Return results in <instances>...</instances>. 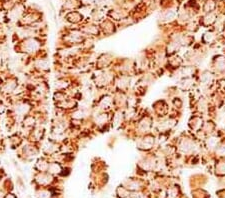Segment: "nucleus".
Returning <instances> with one entry per match:
<instances>
[{
  "label": "nucleus",
  "mask_w": 225,
  "mask_h": 198,
  "mask_svg": "<svg viewBox=\"0 0 225 198\" xmlns=\"http://www.w3.org/2000/svg\"><path fill=\"white\" fill-rule=\"evenodd\" d=\"M180 150L184 153H191L195 150V143L189 139H183L180 143Z\"/></svg>",
  "instance_id": "f257e3e1"
},
{
  "label": "nucleus",
  "mask_w": 225,
  "mask_h": 198,
  "mask_svg": "<svg viewBox=\"0 0 225 198\" xmlns=\"http://www.w3.org/2000/svg\"><path fill=\"white\" fill-rule=\"evenodd\" d=\"M40 47V43L36 39H27L24 42V49L26 52H35Z\"/></svg>",
  "instance_id": "f03ea898"
},
{
  "label": "nucleus",
  "mask_w": 225,
  "mask_h": 198,
  "mask_svg": "<svg viewBox=\"0 0 225 198\" xmlns=\"http://www.w3.org/2000/svg\"><path fill=\"white\" fill-rule=\"evenodd\" d=\"M15 110H16V113L19 116H24L29 111V105L26 104L25 102H20V103L16 105Z\"/></svg>",
  "instance_id": "7ed1b4c3"
},
{
  "label": "nucleus",
  "mask_w": 225,
  "mask_h": 198,
  "mask_svg": "<svg viewBox=\"0 0 225 198\" xmlns=\"http://www.w3.org/2000/svg\"><path fill=\"white\" fill-rule=\"evenodd\" d=\"M153 144H154V138L148 136V137H145L144 139H142V140L140 141L139 146H140V148L149 149L153 146Z\"/></svg>",
  "instance_id": "20e7f679"
},
{
  "label": "nucleus",
  "mask_w": 225,
  "mask_h": 198,
  "mask_svg": "<svg viewBox=\"0 0 225 198\" xmlns=\"http://www.w3.org/2000/svg\"><path fill=\"white\" fill-rule=\"evenodd\" d=\"M212 81H213V76L211 73H209L208 71H206V72H204L200 76V82L202 83L203 85H209Z\"/></svg>",
  "instance_id": "39448f33"
},
{
  "label": "nucleus",
  "mask_w": 225,
  "mask_h": 198,
  "mask_svg": "<svg viewBox=\"0 0 225 198\" xmlns=\"http://www.w3.org/2000/svg\"><path fill=\"white\" fill-rule=\"evenodd\" d=\"M36 181L41 185H45V184H48L51 182V176L47 175V174H39L36 177Z\"/></svg>",
  "instance_id": "423d86ee"
},
{
  "label": "nucleus",
  "mask_w": 225,
  "mask_h": 198,
  "mask_svg": "<svg viewBox=\"0 0 225 198\" xmlns=\"http://www.w3.org/2000/svg\"><path fill=\"white\" fill-rule=\"evenodd\" d=\"M217 144H218V138L216 136H210L206 139V146L209 149H212L214 147H216Z\"/></svg>",
  "instance_id": "0eeeda50"
},
{
  "label": "nucleus",
  "mask_w": 225,
  "mask_h": 198,
  "mask_svg": "<svg viewBox=\"0 0 225 198\" xmlns=\"http://www.w3.org/2000/svg\"><path fill=\"white\" fill-rule=\"evenodd\" d=\"M35 66L40 70H47L49 67V63L46 59H38L35 63Z\"/></svg>",
  "instance_id": "6e6552de"
},
{
  "label": "nucleus",
  "mask_w": 225,
  "mask_h": 198,
  "mask_svg": "<svg viewBox=\"0 0 225 198\" xmlns=\"http://www.w3.org/2000/svg\"><path fill=\"white\" fill-rule=\"evenodd\" d=\"M129 82H130V78L127 77V76H122V77L119 79V81L117 82V85L119 88L124 89L129 85Z\"/></svg>",
  "instance_id": "1a4fd4ad"
},
{
  "label": "nucleus",
  "mask_w": 225,
  "mask_h": 198,
  "mask_svg": "<svg viewBox=\"0 0 225 198\" xmlns=\"http://www.w3.org/2000/svg\"><path fill=\"white\" fill-rule=\"evenodd\" d=\"M174 120H171V119H169V120H166V121H164V122H162V123H160V130H162V131H165V130H168V129H170V128H172L174 126Z\"/></svg>",
  "instance_id": "9d476101"
},
{
  "label": "nucleus",
  "mask_w": 225,
  "mask_h": 198,
  "mask_svg": "<svg viewBox=\"0 0 225 198\" xmlns=\"http://www.w3.org/2000/svg\"><path fill=\"white\" fill-rule=\"evenodd\" d=\"M47 170L51 174H57L61 171V167H60V165L58 163H52V164H49V167Z\"/></svg>",
  "instance_id": "9b49d317"
},
{
  "label": "nucleus",
  "mask_w": 225,
  "mask_h": 198,
  "mask_svg": "<svg viewBox=\"0 0 225 198\" xmlns=\"http://www.w3.org/2000/svg\"><path fill=\"white\" fill-rule=\"evenodd\" d=\"M215 65H216V68L218 70H220V71L225 70V59H224V58H222V57L216 58Z\"/></svg>",
  "instance_id": "f8f14e48"
},
{
  "label": "nucleus",
  "mask_w": 225,
  "mask_h": 198,
  "mask_svg": "<svg viewBox=\"0 0 225 198\" xmlns=\"http://www.w3.org/2000/svg\"><path fill=\"white\" fill-rule=\"evenodd\" d=\"M86 116H87V112L84 109H79L72 114V117L75 118V119H83Z\"/></svg>",
  "instance_id": "ddd939ff"
},
{
  "label": "nucleus",
  "mask_w": 225,
  "mask_h": 198,
  "mask_svg": "<svg viewBox=\"0 0 225 198\" xmlns=\"http://www.w3.org/2000/svg\"><path fill=\"white\" fill-rule=\"evenodd\" d=\"M55 151H56V144L52 143V142H49L48 145L44 147V152L47 154H52Z\"/></svg>",
  "instance_id": "4468645a"
},
{
  "label": "nucleus",
  "mask_w": 225,
  "mask_h": 198,
  "mask_svg": "<svg viewBox=\"0 0 225 198\" xmlns=\"http://www.w3.org/2000/svg\"><path fill=\"white\" fill-rule=\"evenodd\" d=\"M180 86H181L183 89H185V90H188L190 87L192 86V81H191V79H189V78H184L183 80L181 81V83H180Z\"/></svg>",
  "instance_id": "2eb2a0df"
},
{
  "label": "nucleus",
  "mask_w": 225,
  "mask_h": 198,
  "mask_svg": "<svg viewBox=\"0 0 225 198\" xmlns=\"http://www.w3.org/2000/svg\"><path fill=\"white\" fill-rule=\"evenodd\" d=\"M150 125H151V123H150V121L147 119V118H144L143 120L140 122V124H139V126H140V128L142 129V130H148V129L150 128Z\"/></svg>",
  "instance_id": "dca6fc26"
},
{
  "label": "nucleus",
  "mask_w": 225,
  "mask_h": 198,
  "mask_svg": "<svg viewBox=\"0 0 225 198\" xmlns=\"http://www.w3.org/2000/svg\"><path fill=\"white\" fill-rule=\"evenodd\" d=\"M96 122L98 125H103L107 122V114H99L96 118Z\"/></svg>",
  "instance_id": "f3484780"
},
{
  "label": "nucleus",
  "mask_w": 225,
  "mask_h": 198,
  "mask_svg": "<svg viewBox=\"0 0 225 198\" xmlns=\"http://www.w3.org/2000/svg\"><path fill=\"white\" fill-rule=\"evenodd\" d=\"M36 167H37V169H38V170L43 171V170L48 169L49 164H48V163H46V162H45V161H43V160H39L38 163H37V165H36Z\"/></svg>",
  "instance_id": "a211bd4d"
},
{
  "label": "nucleus",
  "mask_w": 225,
  "mask_h": 198,
  "mask_svg": "<svg viewBox=\"0 0 225 198\" xmlns=\"http://www.w3.org/2000/svg\"><path fill=\"white\" fill-rule=\"evenodd\" d=\"M110 104H111V99H110V97H108V96L104 97L103 99L100 100V107L101 108H106L109 106Z\"/></svg>",
  "instance_id": "6ab92c4d"
},
{
  "label": "nucleus",
  "mask_w": 225,
  "mask_h": 198,
  "mask_svg": "<svg viewBox=\"0 0 225 198\" xmlns=\"http://www.w3.org/2000/svg\"><path fill=\"white\" fill-rule=\"evenodd\" d=\"M15 87H16V83H15L14 81H10V82H8V83L6 84V85H5L4 89L6 91H10V92H11L12 90H14Z\"/></svg>",
  "instance_id": "aec40b11"
},
{
  "label": "nucleus",
  "mask_w": 225,
  "mask_h": 198,
  "mask_svg": "<svg viewBox=\"0 0 225 198\" xmlns=\"http://www.w3.org/2000/svg\"><path fill=\"white\" fill-rule=\"evenodd\" d=\"M216 153L218 155H221V156H224L225 155V143L219 145L218 148L216 149Z\"/></svg>",
  "instance_id": "412c9836"
},
{
  "label": "nucleus",
  "mask_w": 225,
  "mask_h": 198,
  "mask_svg": "<svg viewBox=\"0 0 225 198\" xmlns=\"http://www.w3.org/2000/svg\"><path fill=\"white\" fill-rule=\"evenodd\" d=\"M86 32L89 34H97L98 33V29L95 28V26H90V28L86 29Z\"/></svg>",
  "instance_id": "4be33fe9"
},
{
  "label": "nucleus",
  "mask_w": 225,
  "mask_h": 198,
  "mask_svg": "<svg viewBox=\"0 0 225 198\" xmlns=\"http://www.w3.org/2000/svg\"><path fill=\"white\" fill-rule=\"evenodd\" d=\"M50 197V193L46 190H43L39 193V198H49Z\"/></svg>",
  "instance_id": "5701e85b"
},
{
  "label": "nucleus",
  "mask_w": 225,
  "mask_h": 198,
  "mask_svg": "<svg viewBox=\"0 0 225 198\" xmlns=\"http://www.w3.org/2000/svg\"><path fill=\"white\" fill-rule=\"evenodd\" d=\"M213 37H214V35L212 33H206L204 35V40L206 42H210L213 39Z\"/></svg>",
  "instance_id": "b1692460"
},
{
  "label": "nucleus",
  "mask_w": 225,
  "mask_h": 198,
  "mask_svg": "<svg viewBox=\"0 0 225 198\" xmlns=\"http://www.w3.org/2000/svg\"><path fill=\"white\" fill-rule=\"evenodd\" d=\"M4 111V106L2 104H0V113L3 112Z\"/></svg>",
  "instance_id": "393cba45"
},
{
  "label": "nucleus",
  "mask_w": 225,
  "mask_h": 198,
  "mask_svg": "<svg viewBox=\"0 0 225 198\" xmlns=\"http://www.w3.org/2000/svg\"><path fill=\"white\" fill-rule=\"evenodd\" d=\"M6 198H15L14 196H13V195H11V194H9V195H7V196H6Z\"/></svg>",
  "instance_id": "a878e982"
},
{
  "label": "nucleus",
  "mask_w": 225,
  "mask_h": 198,
  "mask_svg": "<svg viewBox=\"0 0 225 198\" xmlns=\"http://www.w3.org/2000/svg\"><path fill=\"white\" fill-rule=\"evenodd\" d=\"M0 198H2V193L0 192Z\"/></svg>",
  "instance_id": "bb28decb"
}]
</instances>
